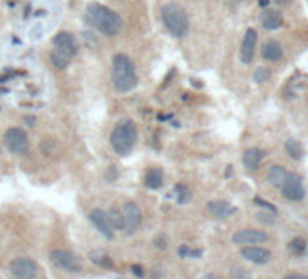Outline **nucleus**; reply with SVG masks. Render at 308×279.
<instances>
[{
	"label": "nucleus",
	"mask_w": 308,
	"mask_h": 279,
	"mask_svg": "<svg viewBox=\"0 0 308 279\" xmlns=\"http://www.w3.org/2000/svg\"><path fill=\"white\" fill-rule=\"evenodd\" d=\"M179 257H187V256H191V248L189 246H179Z\"/></svg>",
	"instance_id": "obj_31"
},
{
	"label": "nucleus",
	"mask_w": 308,
	"mask_h": 279,
	"mask_svg": "<svg viewBox=\"0 0 308 279\" xmlns=\"http://www.w3.org/2000/svg\"><path fill=\"white\" fill-rule=\"evenodd\" d=\"M143 181H145V187L151 190H156L160 189L163 185V171L158 167H152L149 169L145 173V178H143Z\"/></svg>",
	"instance_id": "obj_20"
},
{
	"label": "nucleus",
	"mask_w": 308,
	"mask_h": 279,
	"mask_svg": "<svg viewBox=\"0 0 308 279\" xmlns=\"http://www.w3.org/2000/svg\"><path fill=\"white\" fill-rule=\"evenodd\" d=\"M283 279H308L307 274H286Z\"/></svg>",
	"instance_id": "obj_30"
},
{
	"label": "nucleus",
	"mask_w": 308,
	"mask_h": 279,
	"mask_svg": "<svg viewBox=\"0 0 308 279\" xmlns=\"http://www.w3.org/2000/svg\"><path fill=\"white\" fill-rule=\"evenodd\" d=\"M51 64H53V67L55 69H58V71H64L66 67L71 64V58H68L66 55H62V53H58V51L53 49V53H51Z\"/></svg>",
	"instance_id": "obj_22"
},
{
	"label": "nucleus",
	"mask_w": 308,
	"mask_h": 279,
	"mask_svg": "<svg viewBox=\"0 0 308 279\" xmlns=\"http://www.w3.org/2000/svg\"><path fill=\"white\" fill-rule=\"evenodd\" d=\"M261 26L269 31H274V29H279L283 26V17H281L279 11L275 9H267V11L261 15Z\"/></svg>",
	"instance_id": "obj_19"
},
{
	"label": "nucleus",
	"mask_w": 308,
	"mask_h": 279,
	"mask_svg": "<svg viewBox=\"0 0 308 279\" xmlns=\"http://www.w3.org/2000/svg\"><path fill=\"white\" fill-rule=\"evenodd\" d=\"M281 194H283V198L288 201H303L305 200L307 190H305V183H303L301 176L296 173L288 174L286 181L283 183V187H281Z\"/></svg>",
	"instance_id": "obj_7"
},
{
	"label": "nucleus",
	"mask_w": 308,
	"mask_h": 279,
	"mask_svg": "<svg viewBox=\"0 0 308 279\" xmlns=\"http://www.w3.org/2000/svg\"><path fill=\"white\" fill-rule=\"evenodd\" d=\"M285 151L292 160H297V162L303 160V156H305V149H303V145L294 138H288L285 141Z\"/></svg>",
	"instance_id": "obj_21"
},
{
	"label": "nucleus",
	"mask_w": 308,
	"mask_h": 279,
	"mask_svg": "<svg viewBox=\"0 0 308 279\" xmlns=\"http://www.w3.org/2000/svg\"><path fill=\"white\" fill-rule=\"evenodd\" d=\"M254 203H256V205H261V207H265V209H269L270 212H277V209H275L274 205H272V203H269V201H265V200H261V198H259V196H256V198H254Z\"/></svg>",
	"instance_id": "obj_29"
},
{
	"label": "nucleus",
	"mask_w": 308,
	"mask_h": 279,
	"mask_svg": "<svg viewBox=\"0 0 308 279\" xmlns=\"http://www.w3.org/2000/svg\"><path fill=\"white\" fill-rule=\"evenodd\" d=\"M4 145L11 154H26L29 149V138L28 133L20 127H9L4 133Z\"/></svg>",
	"instance_id": "obj_5"
},
{
	"label": "nucleus",
	"mask_w": 308,
	"mask_h": 279,
	"mask_svg": "<svg viewBox=\"0 0 308 279\" xmlns=\"http://www.w3.org/2000/svg\"><path fill=\"white\" fill-rule=\"evenodd\" d=\"M230 276H232V279H252V278H250V274L246 272L245 268H241V267H232V270H230Z\"/></svg>",
	"instance_id": "obj_27"
},
{
	"label": "nucleus",
	"mask_w": 308,
	"mask_h": 279,
	"mask_svg": "<svg viewBox=\"0 0 308 279\" xmlns=\"http://www.w3.org/2000/svg\"><path fill=\"white\" fill-rule=\"evenodd\" d=\"M107 216H109V221H111L112 229L114 230H123V221H122V212L120 210H116V209H112L111 212H107Z\"/></svg>",
	"instance_id": "obj_26"
},
{
	"label": "nucleus",
	"mask_w": 308,
	"mask_h": 279,
	"mask_svg": "<svg viewBox=\"0 0 308 279\" xmlns=\"http://www.w3.org/2000/svg\"><path fill=\"white\" fill-rule=\"evenodd\" d=\"M241 257L254 265H267L272 259V252L261 245H243L240 250Z\"/></svg>",
	"instance_id": "obj_12"
},
{
	"label": "nucleus",
	"mask_w": 308,
	"mask_h": 279,
	"mask_svg": "<svg viewBox=\"0 0 308 279\" xmlns=\"http://www.w3.org/2000/svg\"><path fill=\"white\" fill-rule=\"evenodd\" d=\"M133 270H135V274L138 276V278H143V272H141V267H138V265H135L133 267Z\"/></svg>",
	"instance_id": "obj_32"
},
{
	"label": "nucleus",
	"mask_w": 308,
	"mask_h": 279,
	"mask_svg": "<svg viewBox=\"0 0 308 279\" xmlns=\"http://www.w3.org/2000/svg\"><path fill=\"white\" fill-rule=\"evenodd\" d=\"M111 147L114 149L116 154L120 156H127L133 152L136 141H138V127L136 123L129 118H125L122 122H118L114 125L111 133Z\"/></svg>",
	"instance_id": "obj_3"
},
{
	"label": "nucleus",
	"mask_w": 308,
	"mask_h": 279,
	"mask_svg": "<svg viewBox=\"0 0 308 279\" xmlns=\"http://www.w3.org/2000/svg\"><path fill=\"white\" fill-rule=\"evenodd\" d=\"M51 261L55 263L56 267L66 270V272H80L82 270V263L73 252L69 250H53L51 252Z\"/></svg>",
	"instance_id": "obj_11"
},
{
	"label": "nucleus",
	"mask_w": 308,
	"mask_h": 279,
	"mask_svg": "<svg viewBox=\"0 0 308 279\" xmlns=\"http://www.w3.org/2000/svg\"><path fill=\"white\" fill-rule=\"evenodd\" d=\"M307 250V241L303 240V238H294L290 241V252L294 256H303Z\"/></svg>",
	"instance_id": "obj_24"
},
{
	"label": "nucleus",
	"mask_w": 308,
	"mask_h": 279,
	"mask_svg": "<svg viewBox=\"0 0 308 279\" xmlns=\"http://www.w3.org/2000/svg\"><path fill=\"white\" fill-rule=\"evenodd\" d=\"M288 171H286L283 165H272V167L269 169V174H267V178H269V183L272 185V187H275V189H281L283 187V183L286 181V178H288Z\"/></svg>",
	"instance_id": "obj_18"
},
{
	"label": "nucleus",
	"mask_w": 308,
	"mask_h": 279,
	"mask_svg": "<svg viewBox=\"0 0 308 279\" xmlns=\"http://www.w3.org/2000/svg\"><path fill=\"white\" fill-rule=\"evenodd\" d=\"M283 55H285V51H283L279 42H275V40H267L261 47V56L269 62H279Z\"/></svg>",
	"instance_id": "obj_17"
},
{
	"label": "nucleus",
	"mask_w": 308,
	"mask_h": 279,
	"mask_svg": "<svg viewBox=\"0 0 308 279\" xmlns=\"http://www.w3.org/2000/svg\"><path fill=\"white\" fill-rule=\"evenodd\" d=\"M89 221L95 225L96 230H98L103 238H107V240H112V238H114V229H112V225H111V221H109V216H107L105 210L93 209L89 212Z\"/></svg>",
	"instance_id": "obj_13"
},
{
	"label": "nucleus",
	"mask_w": 308,
	"mask_h": 279,
	"mask_svg": "<svg viewBox=\"0 0 308 279\" xmlns=\"http://www.w3.org/2000/svg\"><path fill=\"white\" fill-rule=\"evenodd\" d=\"M138 84L135 62L127 55L118 53L112 58V85L118 93H129Z\"/></svg>",
	"instance_id": "obj_2"
},
{
	"label": "nucleus",
	"mask_w": 308,
	"mask_h": 279,
	"mask_svg": "<svg viewBox=\"0 0 308 279\" xmlns=\"http://www.w3.org/2000/svg\"><path fill=\"white\" fill-rule=\"evenodd\" d=\"M256 44H258V33H256V29H246L240 47V58L246 66L252 64L254 55H256Z\"/></svg>",
	"instance_id": "obj_14"
},
{
	"label": "nucleus",
	"mask_w": 308,
	"mask_h": 279,
	"mask_svg": "<svg viewBox=\"0 0 308 279\" xmlns=\"http://www.w3.org/2000/svg\"><path fill=\"white\" fill-rule=\"evenodd\" d=\"M207 209H208V212L218 219H227V218H230V216H234V214L238 212V209H236L234 205H230L229 201H225V200L208 201Z\"/></svg>",
	"instance_id": "obj_15"
},
{
	"label": "nucleus",
	"mask_w": 308,
	"mask_h": 279,
	"mask_svg": "<svg viewBox=\"0 0 308 279\" xmlns=\"http://www.w3.org/2000/svg\"><path fill=\"white\" fill-rule=\"evenodd\" d=\"M265 158V151L258 149V147H252V149H246L243 152V165H245L246 171H258L261 162Z\"/></svg>",
	"instance_id": "obj_16"
},
{
	"label": "nucleus",
	"mask_w": 308,
	"mask_h": 279,
	"mask_svg": "<svg viewBox=\"0 0 308 279\" xmlns=\"http://www.w3.org/2000/svg\"><path fill=\"white\" fill-rule=\"evenodd\" d=\"M53 47H55V51L66 55L68 58H71V60L78 55V42L74 38V35L68 33V31H60L58 35H55Z\"/></svg>",
	"instance_id": "obj_9"
},
{
	"label": "nucleus",
	"mask_w": 308,
	"mask_h": 279,
	"mask_svg": "<svg viewBox=\"0 0 308 279\" xmlns=\"http://www.w3.org/2000/svg\"><path fill=\"white\" fill-rule=\"evenodd\" d=\"M270 238L267 232L263 230H258V229H243V230H238L232 234V243L236 245H263L267 243Z\"/></svg>",
	"instance_id": "obj_10"
},
{
	"label": "nucleus",
	"mask_w": 308,
	"mask_h": 279,
	"mask_svg": "<svg viewBox=\"0 0 308 279\" xmlns=\"http://www.w3.org/2000/svg\"><path fill=\"white\" fill-rule=\"evenodd\" d=\"M162 22L174 38H185L191 28L189 15L178 4H165L162 7Z\"/></svg>",
	"instance_id": "obj_4"
},
{
	"label": "nucleus",
	"mask_w": 308,
	"mask_h": 279,
	"mask_svg": "<svg viewBox=\"0 0 308 279\" xmlns=\"http://www.w3.org/2000/svg\"><path fill=\"white\" fill-rule=\"evenodd\" d=\"M91 259H93L95 263H98V265H102V267H112V261L105 256V254H103V257H98V254H93Z\"/></svg>",
	"instance_id": "obj_28"
},
{
	"label": "nucleus",
	"mask_w": 308,
	"mask_h": 279,
	"mask_svg": "<svg viewBox=\"0 0 308 279\" xmlns=\"http://www.w3.org/2000/svg\"><path fill=\"white\" fill-rule=\"evenodd\" d=\"M269 78H270L269 67H263V66L256 67V71H254V82H256V84H265Z\"/></svg>",
	"instance_id": "obj_25"
},
{
	"label": "nucleus",
	"mask_w": 308,
	"mask_h": 279,
	"mask_svg": "<svg viewBox=\"0 0 308 279\" xmlns=\"http://www.w3.org/2000/svg\"><path fill=\"white\" fill-rule=\"evenodd\" d=\"M203 279H219V278L216 276V274H207V276H205Z\"/></svg>",
	"instance_id": "obj_34"
},
{
	"label": "nucleus",
	"mask_w": 308,
	"mask_h": 279,
	"mask_svg": "<svg viewBox=\"0 0 308 279\" xmlns=\"http://www.w3.org/2000/svg\"><path fill=\"white\" fill-rule=\"evenodd\" d=\"M120 212H122L123 230H125L127 234H133V232H136V230L140 229L143 216H141L140 207L136 205V203H133V201L123 203V207H122V210H120Z\"/></svg>",
	"instance_id": "obj_8"
},
{
	"label": "nucleus",
	"mask_w": 308,
	"mask_h": 279,
	"mask_svg": "<svg viewBox=\"0 0 308 279\" xmlns=\"http://www.w3.org/2000/svg\"><path fill=\"white\" fill-rule=\"evenodd\" d=\"M9 272L15 279H34L38 276L40 268L34 259L22 256L13 259L11 265H9Z\"/></svg>",
	"instance_id": "obj_6"
},
{
	"label": "nucleus",
	"mask_w": 308,
	"mask_h": 279,
	"mask_svg": "<svg viewBox=\"0 0 308 279\" xmlns=\"http://www.w3.org/2000/svg\"><path fill=\"white\" fill-rule=\"evenodd\" d=\"M277 6H288V4H292V0H274Z\"/></svg>",
	"instance_id": "obj_33"
},
{
	"label": "nucleus",
	"mask_w": 308,
	"mask_h": 279,
	"mask_svg": "<svg viewBox=\"0 0 308 279\" xmlns=\"http://www.w3.org/2000/svg\"><path fill=\"white\" fill-rule=\"evenodd\" d=\"M259 4H261V6H267V4H269V0H259Z\"/></svg>",
	"instance_id": "obj_35"
},
{
	"label": "nucleus",
	"mask_w": 308,
	"mask_h": 279,
	"mask_svg": "<svg viewBox=\"0 0 308 279\" xmlns=\"http://www.w3.org/2000/svg\"><path fill=\"white\" fill-rule=\"evenodd\" d=\"M85 18L103 36H118L123 29L122 17L114 9L103 6V4H98V2H93L85 7Z\"/></svg>",
	"instance_id": "obj_1"
},
{
	"label": "nucleus",
	"mask_w": 308,
	"mask_h": 279,
	"mask_svg": "<svg viewBox=\"0 0 308 279\" xmlns=\"http://www.w3.org/2000/svg\"><path fill=\"white\" fill-rule=\"evenodd\" d=\"M174 192H176V201L178 203H181V205H185V203H189L191 201V190H189V187L185 183H179L174 187Z\"/></svg>",
	"instance_id": "obj_23"
}]
</instances>
